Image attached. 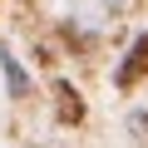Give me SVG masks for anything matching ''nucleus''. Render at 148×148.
Segmentation results:
<instances>
[{"mask_svg":"<svg viewBox=\"0 0 148 148\" xmlns=\"http://www.w3.org/2000/svg\"><path fill=\"white\" fill-rule=\"evenodd\" d=\"M138 79H148V35L133 40V49L123 54V64H119V74H114V84H119V89H133Z\"/></svg>","mask_w":148,"mask_h":148,"instance_id":"obj_1","label":"nucleus"},{"mask_svg":"<svg viewBox=\"0 0 148 148\" xmlns=\"http://www.w3.org/2000/svg\"><path fill=\"white\" fill-rule=\"evenodd\" d=\"M54 99H59V119L64 123H84V99L74 94L69 79H54Z\"/></svg>","mask_w":148,"mask_h":148,"instance_id":"obj_2","label":"nucleus"},{"mask_svg":"<svg viewBox=\"0 0 148 148\" xmlns=\"http://www.w3.org/2000/svg\"><path fill=\"white\" fill-rule=\"evenodd\" d=\"M0 69H5V84H10V94H15V99H25V94H30V74L15 64V54H10V49H0Z\"/></svg>","mask_w":148,"mask_h":148,"instance_id":"obj_3","label":"nucleus"},{"mask_svg":"<svg viewBox=\"0 0 148 148\" xmlns=\"http://www.w3.org/2000/svg\"><path fill=\"white\" fill-rule=\"evenodd\" d=\"M128 123H133V133H143V138H148V114H133Z\"/></svg>","mask_w":148,"mask_h":148,"instance_id":"obj_4","label":"nucleus"}]
</instances>
